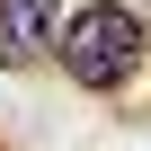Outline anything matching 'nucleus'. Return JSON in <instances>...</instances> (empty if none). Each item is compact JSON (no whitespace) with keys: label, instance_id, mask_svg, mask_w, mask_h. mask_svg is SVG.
<instances>
[{"label":"nucleus","instance_id":"obj_1","mask_svg":"<svg viewBox=\"0 0 151 151\" xmlns=\"http://www.w3.org/2000/svg\"><path fill=\"white\" fill-rule=\"evenodd\" d=\"M142 9H124V0H89V9H71L62 18V71H71V80H80V89H116L124 80V71L142 62Z\"/></svg>","mask_w":151,"mask_h":151},{"label":"nucleus","instance_id":"obj_2","mask_svg":"<svg viewBox=\"0 0 151 151\" xmlns=\"http://www.w3.org/2000/svg\"><path fill=\"white\" fill-rule=\"evenodd\" d=\"M53 45H62V0H0V62L9 71H36Z\"/></svg>","mask_w":151,"mask_h":151}]
</instances>
